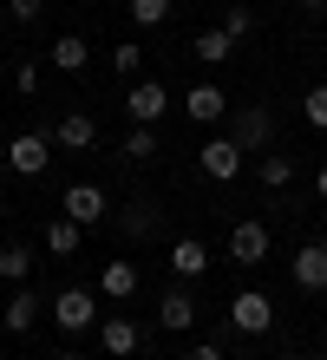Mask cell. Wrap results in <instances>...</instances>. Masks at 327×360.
I'll use <instances>...</instances> for the list:
<instances>
[{
  "label": "cell",
  "instance_id": "1",
  "mask_svg": "<svg viewBox=\"0 0 327 360\" xmlns=\"http://www.w3.org/2000/svg\"><path fill=\"white\" fill-rule=\"evenodd\" d=\"M229 138L243 144L249 158L275 151V112H269V105H229Z\"/></svg>",
  "mask_w": 327,
  "mask_h": 360
},
{
  "label": "cell",
  "instance_id": "2",
  "mask_svg": "<svg viewBox=\"0 0 327 360\" xmlns=\"http://www.w3.org/2000/svg\"><path fill=\"white\" fill-rule=\"evenodd\" d=\"M105 321V314H98V295L92 288H59L53 295V328L59 334H92Z\"/></svg>",
  "mask_w": 327,
  "mask_h": 360
},
{
  "label": "cell",
  "instance_id": "3",
  "mask_svg": "<svg viewBox=\"0 0 327 360\" xmlns=\"http://www.w3.org/2000/svg\"><path fill=\"white\" fill-rule=\"evenodd\" d=\"M229 328H236V334H249V341H262V334L275 328V302H269L262 288H243V295L229 302Z\"/></svg>",
  "mask_w": 327,
  "mask_h": 360
},
{
  "label": "cell",
  "instance_id": "4",
  "mask_svg": "<svg viewBox=\"0 0 327 360\" xmlns=\"http://www.w3.org/2000/svg\"><path fill=\"white\" fill-rule=\"evenodd\" d=\"M243 144H236V138H210L203 144V151H196V171H203L210 184H236V177H243Z\"/></svg>",
  "mask_w": 327,
  "mask_h": 360
},
{
  "label": "cell",
  "instance_id": "5",
  "mask_svg": "<svg viewBox=\"0 0 327 360\" xmlns=\"http://www.w3.org/2000/svg\"><path fill=\"white\" fill-rule=\"evenodd\" d=\"M124 112H131V124H158V118L170 112V92L158 86V79H131V92H124Z\"/></svg>",
  "mask_w": 327,
  "mask_h": 360
},
{
  "label": "cell",
  "instance_id": "6",
  "mask_svg": "<svg viewBox=\"0 0 327 360\" xmlns=\"http://www.w3.org/2000/svg\"><path fill=\"white\" fill-rule=\"evenodd\" d=\"M98 144V118L92 112H59L53 118V151H92Z\"/></svg>",
  "mask_w": 327,
  "mask_h": 360
},
{
  "label": "cell",
  "instance_id": "7",
  "mask_svg": "<svg viewBox=\"0 0 327 360\" xmlns=\"http://www.w3.org/2000/svg\"><path fill=\"white\" fill-rule=\"evenodd\" d=\"M98 347L112 354V360H131V354L144 347V328L131 321V314H105V321H98Z\"/></svg>",
  "mask_w": 327,
  "mask_h": 360
},
{
  "label": "cell",
  "instance_id": "8",
  "mask_svg": "<svg viewBox=\"0 0 327 360\" xmlns=\"http://www.w3.org/2000/svg\"><path fill=\"white\" fill-rule=\"evenodd\" d=\"M158 328H164V334H190V328H196V295H190L184 282L158 295Z\"/></svg>",
  "mask_w": 327,
  "mask_h": 360
},
{
  "label": "cell",
  "instance_id": "9",
  "mask_svg": "<svg viewBox=\"0 0 327 360\" xmlns=\"http://www.w3.org/2000/svg\"><path fill=\"white\" fill-rule=\"evenodd\" d=\"M59 210H65L72 223H85V229L112 217V203H105V190H98V184H72V190H65V203H59Z\"/></svg>",
  "mask_w": 327,
  "mask_h": 360
},
{
  "label": "cell",
  "instance_id": "10",
  "mask_svg": "<svg viewBox=\"0 0 327 360\" xmlns=\"http://www.w3.org/2000/svg\"><path fill=\"white\" fill-rule=\"evenodd\" d=\"M288 275H295V288L321 295V288H327V243H301L295 262H288Z\"/></svg>",
  "mask_w": 327,
  "mask_h": 360
},
{
  "label": "cell",
  "instance_id": "11",
  "mask_svg": "<svg viewBox=\"0 0 327 360\" xmlns=\"http://www.w3.org/2000/svg\"><path fill=\"white\" fill-rule=\"evenodd\" d=\"M7 164H13L20 177H39V171L53 164V138H33V131H20V138L7 144Z\"/></svg>",
  "mask_w": 327,
  "mask_h": 360
},
{
  "label": "cell",
  "instance_id": "12",
  "mask_svg": "<svg viewBox=\"0 0 327 360\" xmlns=\"http://www.w3.org/2000/svg\"><path fill=\"white\" fill-rule=\"evenodd\" d=\"M184 112H190L196 124H223V118H229V98H223V86H210V79H203V86L184 92Z\"/></svg>",
  "mask_w": 327,
  "mask_h": 360
},
{
  "label": "cell",
  "instance_id": "13",
  "mask_svg": "<svg viewBox=\"0 0 327 360\" xmlns=\"http://www.w3.org/2000/svg\"><path fill=\"white\" fill-rule=\"evenodd\" d=\"M170 275H177V282H196V275H210V243L177 236V243H170Z\"/></svg>",
  "mask_w": 327,
  "mask_h": 360
},
{
  "label": "cell",
  "instance_id": "14",
  "mask_svg": "<svg viewBox=\"0 0 327 360\" xmlns=\"http://www.w3.org/2000/svg\"><path fill=\"white\" fill-rule=\"evenodd\" d=\"M98 295H105V302H118V308H124L131 295H138V262H118V256H112V262L98 269Z\"/></svg>",
  "mask_w": 327,
  "mask_h": 360
},
{
  "label": "cell",
  "instance_id": "15",
  "mask_svg": "<svg viewBox=\"0 0 327 360\" xmlns=\"http://www.w3.org/2000/svg\"><path fill=\"white\" fill-rule=\"evenodd\" d=\"M269 256V229L262 223H236L229 229V262H262Z\"/></svg>",
  "mask_w": 327,
  "mask_h": 360
},
{
  "label": "cell",
  "instance_id": "16",
  "mask_svg": "<svg viewBox=\"0 0 327 360\" xmlns=\"http://www.w3.org/2000/svg\"><path fill=\"white\" fill-rule=\"evenodd\" d=\"M33 321H39V295L33 288H13L7 308H0V328H7V334H27Z\"/></svg>",
  "mask_w": 327,
  "mask_h": 360
},
{
  "label": "cell",
  "instance_id": "17",
  "mask_svg": "<svg viewBox=\"0 0 327 360\" xmlns=\"http://www.w3.org/2000/svg\"><path fill=\"white\" fill-rule=\"evenodd\" d=\"M229 53H236V39H229L223 27H210V33H196V39H190V59H196V66H223Z\"/></svg>",
  "mask_w": 327,
  "mask_h": 360
},
{
  "label": "cell",
  "instance_id": "18",
  "mask_svg": "<svg viewBox=\"0 0 327 360\" xmlns=\"http://www.w3.org/2000/svg\"><path fill=\"white\" fill-rule=\"evenodd\" d=\"M46 59H53L59 72H85V59H92V46H85L79 33H59L53 46H46Z\"/></svg>",
  "mask_w": 327,
  "mask_h": 360
},
{
  "label": "cell",
  "instance_id": "19",
  "mask_svg": "<svg viewBox=\"0 0 327 360\" xmlns=\"http://www.w3.org/2000/svg\"><path fill=\"white\" fill-rule=\"evenodd\" d=\"M27 275H33V249L27 243H7V249H0V282H7V288H27Z\"/></svg>",
  "mask_w": 327,
  "mask_h": 360
},
{
  "label": "cell",
  "instance_id": "20",
  "mask_svg": "<svg viewBox=\"0 0 327 360\" xmlns=\"http://www.w3.org/2000/svg\"><path fill=\"white\" fill-rule=\"evenodd\" d=\"M255 177H262V190H288V184H295V158L262 151V158H255Z\"/></svg>",
  "mask_w": 327,
  "mask_h": 360
},
{
  "label": "cell",
  "instance_id": "21",
  "mask_svg": "<svg viewBox=\"0 0 327 360\" xmlns=\"http://www.w3.org/2000/svg\"><path fill=\"white\" fill-rule=\"evenodd\" d=\"M79 243H85V223H72V217L46 223V249H53V256H79Z\"/></svg>",
  "mask_w": 327,
  "mask_h": 360
},
{
  "label": "cell",
  "instance_id": "22",
  "mask_svg": "<svg viewBox=\"0 0 327 360\" xmlns=\"http://www.w3.org/2000/svg\"><path fill=\"white\" fill-rule=\"evenodd\" d=\"M118 229H124V236H150V229H158V203H124Z\"/></svg>",
  "mask_w": 327,
  "mask_h": 360
},
{
  "label": "cell",
  "instance_id": "23",
  "mask_svg": "<svg viewBox=\"0 0 327 360\" xmlns=\"http://www.w3.org/2000/svg\"><path fill=\"white\" fill-rule=\"evenodd\" d=\"M124 158H131V164L158 158V124H131V131H124Z\"/></svg>",
  "mask_w": 327,
  "mask_h": 360
},
{
  "label": "cell",
  "instance_id": "24",
  "mask_svg": "<svg viewBox=\"0 0 327 360\" xmlns=\"http://www.w3.org/2000/svg\"><path fill=\"white\" fill-rule=\"evenodd\" d=\"M223 33L236 39V46H243V39L255 33V13H249V0H229V7H223Z\"/></svg>",
  "mask_w": 327,
  "mask_h": 360
},
{
  "label": "cell",
  "instance_id": "25",
  "mask_svg": "<svg viewBox=\"0 0 327 360\" xmlns=\"http://www.w3.org/2000/svg\"><path fill=\"white\" fill-rule=\"evenodd\" d=\"M124 7H131L138 27H164V20H170V0H124Z\"/></svg>",
  "mask_w": 327,
  "mask_h": 360
},
{
  "label": "cell",
  "instance_id": "26",
  "mask_svg": "<svg viewBox=\"0 0 327 360\" xmlns=\"http://www.w3.org/2000/svg\"><path fill=\"white\" fill-rule=\"evenodd\" d=\"M112 66H118V79H138V66H144V46H138V39H118Z\"/></svg>",
  "mask_w": 327,
  "mask_h": 360
},
{
  "label": "cell",
  "instance_id": "27",
  "mask_svg": "<svg viewBox=\"0 0 327 360\" xmlns=\"http://www.w3.org/2000/svg\"><path fill=\"white\" fill-rule=\"evenodd\" d=\"M301 118H308L314 131H327V86H314L308 98H301Z\"/></svg>",
  "mask_w": 327,
  "mask_h": 360
},
{
  "label": "cell",
  "instance_id": "28",
  "mask_svg": "<svg viewBox=\"0 0 327 360\" xmlns=\"http://www.w3.org/2000/svg\"><path fill=\"white\" fill-rule=\"evenodd\" d=\"M7 13H13V27H33V20L46 13V0H7Z\"/></svg>",
  "mask_w": 327,
  "mask_h": 360
},
{
  "label": "cell",
  "instance_id": "29",
  "mask_svg": "<svg viewBox=\"0 0 327 360\" xmlns=\"http://www.w3.org/2000/svg\"><path fill=\"white\" fill-rule=\"evenodd\" d=\"M13 92H39V66H33V59H20V66H13Z\"/></svg>",
  "mask_w": 327,
  "mask_h": 360
},
{
  "label": "cell",
  "instance_id": "30",
  "mask_svg": "<svg viewBox=\"0 0 327 360\" xmlns=\"http://www.w3.org/2000/svg\"><path fill=\"white\" fill-rule=\"evenodd\" d=\"M190 360H223V347H216V341H196V347H190Z\"/></svg>",
  "mask_w": 327,
  "mask_h": 360
},
{
  "label": "cell",
  "instance_id": "31",
  "mask_svg": "<svg viewBox=\"0 0 327 360\" xmlns=\"http://www.w3.org/2000/svg\"><path fill=\"white\" fill-rule=\"evenodd\" d=\"M314 190H321V203H327V164H321V171H314Z\"/></svg>",
  "mask_w": 327,
  "mask_h": 360
},
{
  "label": "cell",
  "instance_id": "32",
  "mask_svg": "<svg viewBox=\"0 0 327 360\" xmlns=\"http://www.w3.org/2000/svg\"><path fill=\"white\" fill-rule=\"evenodd\" d=\"M301 7H308V13H321V7H327V0H301Z\"/></svg>",
  "mask_w": 327,
  "mask_h": 360
},
{
  "label": "cell",
  "instance_id": "33",
  "mask_svg": "<svg viewBox=\"0 0 327 360\" xmlns=\"http://www.w3.org/2000/svg\"><path fill=\"white\" fill-rule=\"evenodd\" d=\"M53 360H85V354H53Z\"/></svg>",
  "mask_w": 327,
  "mask_h": 360
},
{
  "label": "cell",
  "instance_id": "34",
  "mask_svg": "<svg viewBox=\"0 0 327 360\" xmlns=\"http://www.w3.org/2000/svg\"><path fill=\"white\" fill-rule=\"evenodd\" d=\"M0 190H7V164H0Z\"/></svg>",
  "mask_w": 327,
  "mask_h": 360
},
{
  "label": "cell",
  "instance_id": "35",
  "mask_svg": "<svg viewBox=\"0 0 327 360\" xmlns=\"http://www.w3.org/2000/svg\"><path fill=\"white\" fill-rule=\"evenodd\" d=\"M321 360H327V341H321Z\"/></svg>",
  "mask_w": 327,
  "mask_h": 360
}]
</instances>
